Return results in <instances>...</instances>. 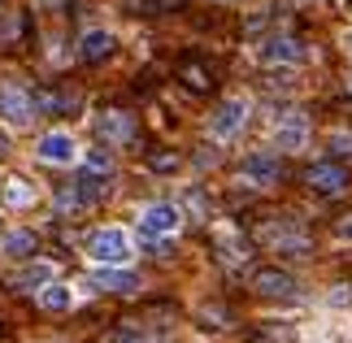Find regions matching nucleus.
I'll return each instance as SVG.
<instances>
[{"mask_svg": "<svg viewBox=\"0 0 352 343\" xmlns=\"http://www.w3.org/2000/svg\"><path fill=\"white\" fill-rule=\"evenodd\" d=\"M87 256L96 261V265H126L135 256V243L122 226H100L96 235L87 239Z\"/></svg>", "mask_w": 352, "mask_h": 343, "instance_id": "obj_1", "label": "nucleus"}, {"mask_svg": "<svg viewBox=\"0 0 352 343\" xmlns=\"http://www.w3.org/2000/svg\"><path fill=\"white\" fill-rule=\"evenodd\" d=\"M243 122H248V100L243 96H231V100H222L218 109H213V118H209V135L213 140H235V135L243 131Z\"/></svg>", "mask_w": 352, "mask_h": 343, "instance_id": "obj_2", "label": "nucleus"}, {"mask_svg": "<svg viewBox=\"0 0 352 343\" xmlns=\"http://www.w3.org/2000/svg\"><path fill=\"white\" fill-rule=\"evenodd\" d=\"M256 61L261 65H300L305 61V44L296 35H270L256 44Z\"/></svg>", "mask_w": 352, "mask_h": 343, "instance_id": "obj_3", "label": "nucleus"}, {"mask_svg": "<svg viewBox=\"0 0 352 343\" xmlns=\"http://www.w3.org/2000/svg\"><path fill=\"white\" fill-rule=\"evenodd\" d=\"M278 174H283V166H278L274 153H248L239 161V183L243 187H274Z\"/></svg>", "mask_w": 352, "mask_h": 343, "instance_id": "obj_4", "label": "nucleus"}, {"mask_svg": "<svg viewBox=\"0 0 352 343\" xmlns=\"http://www.w3.org/2000/svg\"><path fill=\"white\" fill-rule=\"evenodd\" d=\"M309 144V118L300 109H287L278 122H274V148L278 153H300Z\"/></svg>", "mask_w": 352, "mask_h": 343, "instance_id": "obj_5", "label": "nucleus"}, {"mask_svg": "<svg viewBox=\"0 0 352 343\" xmlns=\"http://www.w3.org/2000/svg\"><path fill=\"white\" fill-rule=\"evenodd\" d=\"M35 157L48 161V166H74V161H78V144H74L70 131H48L44 140L35 144Z\"/></svg>", "mask_w": 352, "mask_h": 343, "instance_id": "obj_6", "label": "nucleus"}, {"mask_svg": "<svg viewBox=\"0 0 352 343\" xmlns=\"http://www.w3.org/2000/svg\"><path fill=\"white\" fill-rule=\"evenodd\" d=\"M261 239L270 243L274 252H283V256H305L309 252V235L296 222H278V226H265L261 230Z\"/></svg>", "mask_w": 352, "mask_h": 343, "instance_id": "obj_7", "label": "nucleus"}, {"mask_svg": "<svg viewBox=\"0 0 352 343\" xmlns=\"http://www.w3.org/2000/svg\"><path fill=\"white\" fill-rule=\"evenodd\" d=\"M183 222V213L174 209V204H148V209L140 213V235L148 239H161V235H174Z\"/></svg>", "mask_w": 352, "mask_h": 343, "instance_id": "obj_8", "label": "nucleus"}, {"mask_svg": "<svg viewBox=\"0 0 352 343\" xmlns=\"http://www.w3.org/2000/svg\"><path fill=\"white\" fill-rule=\"evenodd\" d=\"M305 183L318 191V196H344L348 191V174L344 166H335V161H318V166H309Z\"/></svg>", "mask_w": 352, "mask_h": 343, "instance_id": "obj_9", "label": "nucleus"}, {"mask_svg": "<svg viewBox=\"0 0 352 343\" xmlns=\"http://www.w3.org/2000/svg\"><path fill=\"white\" fill-rule=\"evenodd\" d=\"M0 118H5L9 126H31V118H35L31 91H22V87H0Z\"/></svg>", "mask_w": 352, "mask_h": 343, "instance_id": "obj_10", "label": "nucleus"}, {"mask_svg": "<svg viewBox=\"0 0 352 343\" xmlns=\"http://www.w3.org/2000/svg\"><path fill=\"white\" fill-rule=\"evenodd\" d=\"M252 287H256L261 296H270V300H292L296 291H300V283H296L287 269H274V265L256 269V274H252Z\"/></svg>", "mask_w": 352, "mask_h": 343, "instance_id": "obj_11", "label": "nucleus"}, {"mask_svg": "<svg viewBox=\"0 0 352 343\" xmlns=\"http://www.w3.org/2000/svg\"><path fill=\"white\" fill-rule=\"evenodd\" d=\"M91 287H96V291H113V296H131V291H140V278L122 265H100L91 274Z\"/></svg>", "mask_w": 352, "mask_h": 343, "instance_id": "obj_12", "label": "nucleus"}, {"mask_svg": "<svg viewBox=\"0 0 352 343\" xmlns=\"http://www.w3.org/2000/svg\"><path fill=\"white\" fill-rule=\"evenodd\" d=\"M96 135H100L104 144H126L131 135H135V122H131V113H118V109H109V113L96 118Z\"/></svg>", "mask_w": 352, "mask_h": 343, "instance_id": "obj_13", "label": "nucleus"}, {"mask_svg": "<svg viewBox=\"0 0 352 343\" xmlns=\"http://www.w3.org/2000/svg\"><path fill=\"white\" fill-rule=\"evenodd\" d=\"M78 52H83V61H109L113 52H118V35L113 31H87L83 35V44H78Z\"/></svg>", "mask_w": 352, "mask_h": 343, "instance_id": "obj_14", "label": "nucleus"}, {"mask_svg": "<svg viewBox=\"0 0 352 343\" xmlns=\"http://www.w3.org/2000/svg\"><path fill=\"white\" fill-rule=\"evenodd\" d=\"M35 109L39 113H65V109H74L78 104V96H70V91H57V87H39L35 96Z\"/></svg>", "mask_w": 352, "mask_h": 343, "instance_id": "obj_15", "label": "nucleus"}, {"mask_svg": "<svg viewBox=\"0 0 352 343\" xmlns=\"http://www.w3.org/2000/svg\"><path fill=\"white\" fill-rule=\"evenodd\" d=\"M39 305H44L48 313H65L74 305V291L70 287H61V283H48V287H39Z\"/></svg>", "mask_w": 352, "mask_h": 343, "instance_id": "obj_16", "label": "nucleus"}, {"mask_svg": "<svg viewBox=\"0 0 352 343\" xmlns=\"http://www.w3.org/2000/svg\"><path fill=\"white\" fill-rule=\"evenodd\" d=\"M35 230H13V235H5V239H0V252H5V256H31L35 252Z\"/></svg>", "mask_w": 352, "mask_h": 343, "instance_id": "obj_17", "label": "nucleus"}, {"mask_svg": "<svg viewBox=\"0 0 352 343\" xmlns=\"http://www.w3.org/2000/svg\"><path fill=\"white\" fill-rule=\"evenodd\" d=\"M5 204H9V209H26V204H35V187L26 183V178H9V183H5Z\"/></svg>", "mask_w": 352, "mask_h": 343, "instance_id": "obj_18", "label": "nucleus"}, {"mask_svg": "<svg viewBox=\"0 0 352 343\" xmlns=\"http://www.w3.org/2000/svg\"><path fill=\"white\" fill-rule=\"evenodd\" d=\"M48 283H52V265H48V261H35L31 269L18 274V287H22V291H39V287H48Z\"/></svg>", "mask_w": 352, "mask_h": 343, "instance_id": "obj_19", "label": "nucleus"}, {"mask_svg": "<svg viewBox=\"0 0 352 343\" xmlns=\"http://www.w3.org/2000/svg\"><path fill=\"white\" fill-rule=\"evenodd\" d=\"M179 78H183L192 91H209V87H213V78H209V70H205L200 61H183V65H179Z\"/></svg>", "mask_w": 352, "mask_h": 343, "instance_id": "obj_20", "label": "nucleus"}, {"mask_svg": "<svg viewBox=\"0 0 352 343\" xmlns=\"http://www.w3.org/2000/svg\"><path fill=\"white\" fill-rule=\"evenodd\" d=\"M218 248H222L218 256L226 261V265H239V261L248 256V252H243V243L235 239V230H222V235H218Z\"/></svg>", "mask_w": 352, "mask_h": 343, "instance_id": "obj_21", "label": "nucleus"}, {"mask_svg": "<svg viewBox=\"0 0 352 343\" xmlns=\"http://www.w3.org/2000/svg\"><path fill=\"white\" fill-rule=\"evenodd\" d=\"M148 170L153 174H174L179 170V153H148Z\"/></svg>", "mask_w": 352, "mask_h": 343, "instance_id": "obj_22", "label": "nucleus"}, {"mask_svg": "<svg viewBox=\"0 0 352 343\" xmlns=\"http://www.w3.org/2000/svg\"><path fill=\"white\" fill-rule=\"evenodd\" d=\"M327 148H331V157H352V131H331Z\"/></svg>", "mask_w": 352, "mask_h": 343, "instance_id": "obj_23", "label": "nucleus"}, {"mask_svg": "<svg viewBox=\"0 0 352 343\" xmlns=\"http://www.w3.org/2000/svg\"><path fill=\"white\" fill-rule=\"evenodd\" d=\"M109 343H153V335L140 331V326H122V331H113Z\"/></svg>", "mask_w": 352, "mask_h": 343, "instance_id": "obj_24", "label": "nucleus"}, {"mask_svg": "<svg viewBox=\"0 0 352 343\" xmlns=\"http://www.w3.org/2000/svg\"><path fill=\"white\" fill-rule=\"evenodd\" d=\"M87 170H91V174H104V178H109V174H113V157L96 148V153H87Z\"/></svg>", "mask_w": 352, "mask_h": 343, "instance_id": "obj_25", "label": "nucleus"}, {"mask_svg": "<svg viewBox=\"0 0 352 343\" xmlns=\"http://www.w3.org/2000/svg\"><path fill=\"white\" fill-rule=\"evenodd\" d=\"M335 239H340V243H352V213L344 217L340 226H335Z\"/></svg>", "mask_w": 352, "mask_h": 343, "instance_id": "obj_26", "label": "nucleus"}, {"mask_svg": "<svg viewBox=\"0 0 352 343\" xmlns=\"http://www.w3.org/2000/svg\"><path fill=\"white\" fill-rule=\"evenodd\" d=\"M187 204H192L196 213H205V191H196V187H192V191H187Z\"/></svg>", "mask_w": 352, "mask_h": 343, "instance_id": "obj_27", "label": "nucleus"}, {"mask_svg": "<svg viewBox=\"0 0 352 343\" xmlns=\"http://www.w3.org/2000/svg\"><path fill=\"white\" fill-rule=\"evenodd\" d=\"M5 153H9V135L0 131V157H5Z\"/></svg>", "mask_w": 352, "mask_h": 343, "instance_id": "obj_28", "label": "nucleus"}, {"mask_svg": "<svg viewBox=\"0 0 352 343\" xmlns=\"http://www.w3.org/2000/svg\"><path fill=\"white\" fill-rule=\"evenodd\" d=\"M348 52H352V35H348Z\"/></svg>", "mask_w": 352, "mask_h": 343, "instance_id": "obj_29", "label": "nucleus"}, {"mask_svg": "<svg viewBox=\"0 0 352 343\" xmlns=\"http://www.w3.org/2000/svg\"><path fill=\"white\" fill-rule=\"evenodd\" d=\"M348 91H352V78H348Z\"/></svg>", "mask_w": 352, "mask_h": 343, "instance_id": "obj_30", "label": "nucleus"}, {"mask_svg": "<svg viewBox=\"0 0 352 343\" xmlns=\"http://www.w3.org/2000/svg\"><path fill=\"white\" fill-rule=\"evenodd\" d=\"M348 9H352V0H348Z\"/></svg>", "mask_w": 352, "mask_h": 343, "instance_id": "obj_31", "label": "nucleus"}]
</instances>
